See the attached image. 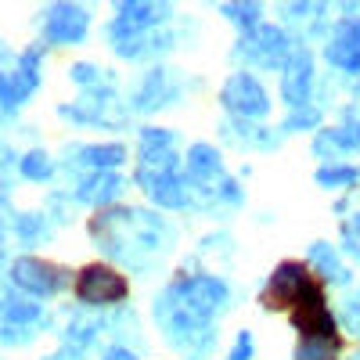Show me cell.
Returning <instances> with one entry per match:
<instances>
[{"instance_id": "obj_1", "label": "cell", "mask_w": 360, "mask_h": 360, "mask_svg": "<svg viewBox=\"0 0 360 360\" xmlns=\"http://www.w3.org/2000/svg\"><path fill=\"white\" fill-rule=\"evenodd\" d=\"M72 292L79 303H90V307H112L119 299H127L130 292V281L119 274V270L105 266V263H90L83 266L76 281H72Z\"/></svg>"}, {"instance_id": "obj_2", "label": "cell", "mask_w": 360, "mask_h": 360, "mask_svg": "<svg viewBox=\"0 0 360 360\" xmlns=\"http://www.w3.org/2000/svg\"><path fill=\"white\" fill-rule=\"evenodd\" d=\"M307 278H310V266H307V263H295V259L281 263V266L274 270V278H270L266 292H263V303H266L270 310H288L292 299L299 295V288L307 285Z\"/></svg>"}, {"instance_id": "obj_3", "label": "cell", "mask_w": 360, "mask_h": 360, "mask_svg": "<svg viewBox=\"0 0 360 360\" xmlns=\"http://www.w3.org/2000/svg\"><path fill=\"white\" fill-rule=\"evenodd\" d=\"M11 274H15V281L22 285V288H29V292H37V295H51L54 288H62V274H65V270H58L54 263H44V259H18L15 263V270H11Z\"/></svg>"}]
</instances>
